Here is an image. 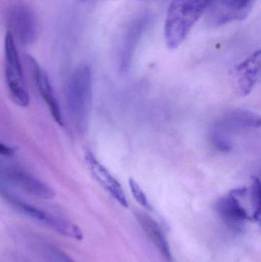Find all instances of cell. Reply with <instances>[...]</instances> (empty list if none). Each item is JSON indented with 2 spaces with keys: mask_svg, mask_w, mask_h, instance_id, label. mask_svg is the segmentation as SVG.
<instances>
[{
  "mask_svg": "<svg viewBox=\"0 0 261 262\" xmlns=\"http://www.w3.org/2000/svg\"><path fill=\"white\" fill-rule=\"evenodd\" d=\"M86 160L90 166V171L97 181L109 192L119 204L124 207H128V201L124 193L121 183L101 164L90 152L86 154Z\"/></svg>",
  "mask_w": 261,
  "mask_h": 262,
  "instance_id": "11",
  "label": "cell"
},
{
  "mask_svg": "<svg viewBox=\"0 0 261 262\" xmlns=\"http://www.w3.org/2000/svg\"><path fill=\"white\" fill-rule=\"evenodd\" d=\"M138 222L141 225L147 236L149 237L155 247L159 251L162 258L167 262H173V254L170 244L162 228L150 215L144 213L136 214Z\"/></svg>",
  "mask_w": 261,
  "mask_h": 262,
  "instance_id": "12",
  "label": "cell"
},
{
  "mask_svg": "<svg viewBox=\"0 0 261 262\" xmlns=\"http://www.w3.org/2000/svg\"><path fill=\"white\" fill-rule=\"evenodd\" d=\"M93 81L90 68L79 66L70 75L65 89L66 105L76 130L85 132L90 121Z\"/></svg>",
  "mask_w": 261,
  "mask_h": 262,
  "instance_id": "1",
  "label": "cell"
},
{
  "mask_svg": "<svg viewBox=\"0 0 261 262\" xmlns=\"http://www.w3.org/2000/svg\"><path fill=\"white\" fill-rule=\"evenodd\" d=\"M256 0H211L207 9L206 21L217 27L245 19L254 7Z\"/></svg>",
  "mask_w": 261,
  "mask_h": 262,
  "instance_id": "8",
  "label": "cell"
},
{
  "mask_svg": "<svg viewBox=\"0 0 261 262\" xmlns=\"http://www.w3.org/2000/svg\"><path fill=\"white\" fill-rule=\"evenodd\" d=\"M247 194L246 188H239L221 198L216 204V210L221 218L235 230L242 229L247 222L253 221L252 213L245 203Z\"/></svg>",
  "mask_w": 261,
  "mask_h": 262,
  "instance_id": "7",
  "label": "cell"
},
{
  "mask_svg": "<svg viewBox=\"0 0 261 262\" xmlns=\"http://www.w3.org/2000/svg\"><path fill=\"white\" fill-rule=\"evenodd\" d=\"M4 73L6 87L12 101L19 107L29 105L30 98L22 66L13 36L7 32L4 41Z\"/></svg>",
  "mask_w": 261,
  "mask_h": 262,
  "instance_id": "4",
  "label": "cell"
},
{
  "mask_svg": "<svg viewBox=\"0 0 261 262\" xmlns=\"http://www.w3.org/2000/svg\"><path fill=\"white\" fill-rule=\"evenodd\" d=\"M250 200H251L254 222H260V183L259 179L256 177H253Z\"/></svg>",
  "mask_w": 261,
  "mask_h": 262,
  "instance_id": "15",
  "label": "cell"
},
{
  "mask_svg": "<svg viewBox=\"0 0 261 262\" xmlns=\"http://www.w3.org/2000/svg\"><path fill=\"white\" fill-rule=\"evenodd\" d=\"M260 126V117L254 112L248 110L230 112L213 126L211 143L220 150H231L234 135L244 130L258 128Z\"/></svg>",
  "mask_w": 261,
  "mask_h": 262,
  "instance_id": "3",
  "label": "cell"
},
{
  "mask_svg": "<svg viewBox=\"0 0 261 262\" xmlns=\"http://www.w3.org/2000/svg\"><path fill=\"white\" fill-rule=\"evenodd\" d=\"M82 2H90V1H108V0H81ZM109 1H113V0H109ZM135 1H146V0H135Z\"/></svg>",
  "mask_w": 261,
  "mask_h": 262,
  "instance_id": "18",
  "label": "cell"
},
{
  "mask_svg": "<svg viewBox=\"0 0 261 262\" xmlns=\"http://www.w3.org/2000/svg\"><path fill=\"white\" fill-rule=\"evenodd\" d=\"M15 188L41 200H52L55 190L22 168L0 161V188Z\"/></svg>",
  "mask_w": 261,
  "mask_h": 262,
  "instance_id": "5",
  "label": "cell"
},
{
  "mask_svg": "<svg viewBox=\"0 0 261 262\" xmlns=\"http://www.w3.org/2000/svg\"><path fill=\"white\" fill-rule=\"evenodd\" d=\"M211 0H173L165 21V44L176 49L182 44L198 20L206 12Z\"/></svg>",
  "mask_w": 261,
  "mask_h": 262,
  "instance_id": "2",
  "label": "cell"
},
{
  "mask_svg": "<svg viewBox=\"0 0 261 262\" xmlns=\"http://www.w3.org/2000/svg\"><path fill=\"white\" fill-rule=\"evenodd\" d=\"M44 223L51 229L64 236L77 240H81L83 238L82 232L80 228L68 220L49 213Z\"/></svg>",
  "mask_w": 261,
  "mask_h": 262,
  "instance_id": "14",
  "label": "cell"
},
{
  "mask_svg": "<svg viewBox=\"0 0 261 262\" xmlns=\"http://www.w3.org/2000/svg\"><path fill=\"white\" fill-rule=\"evenodd\" d=\"M129 186H130V190H131L136 202L143 207L147 209H151V206H150L145 192H144L140 186L133 178H130L129 180Z\"/></svg>",
  "mask_w": 261,
  "mask_h": 262,
  "instance_id": "16",
  "label": "cell"
},
{
  "mask_svg": "<svg viewBox=\"0 0 261 262\" xmlns=\"http://www.w3.org/2000/svg\"><path fill=\"white\" fill-rule=\"evenodd\" d=\"M26 62H27L29 72L33 78L34 83L39 92L40 96L45 102L54 121L58 125L63 126L64 121H63V118L61 116L59 104H58V100L55 96L49 76L33 57L28 55L26 57Z\"/></svg>",
  "mask_w": 261,
  "mask_h": 262,
  "instance_id": "9",
  "label": "cell"
},
{
  "mask_svg": "<svg viewBox=\"0 0 261 262\" xmlns=\"http://www.w3.org/2000/svg\"><path fill=\"white\" fill-rule=\"evenodd\" d=\"M260 50L254 52L251 56L234 67L232 75L237 90L241 95L247 96L254 90L260 78Z\"/></svg>",
  "mask_w": 261,
  "mask_h": 262,
  "instance_id": "10",
  "label": "cell"
},
{
  "mask_svg": "<svg viewBox=\"0 0 261 262\" xmlns=\"http://www.w3.org/2000/svg\"><path fill=\"white\" fill-rule=\"evenodd\" d=\"M9 33L21 44L30 45L37 38V20L32 8L21 0L10 3L7 9Z\"/></svg>",
  "mask_w": 261,
  "mask_h": 262,
  "instance_id": "6",
  "label": "cell"
},
{
  "mask_svg": "<svg viewBox=\"0 0 261 262\" xmlns=\"http://www.w3.org/2000/svg\"><path fill=\"white\" fill-rule=\"evenodd\" d=\"M147 16H143L138 19L132 26L126 36L120 58V70L122 73H125L130 68L135 48L147 25Z\"/></svg>",
  "mask_w": 261,
  "mask_h": 262,
  "instance_id": "13",
  "label": "cell"
},
{
  "mask_svg": "<svg viewBox=\"0 0 261 262\" xmlns=\"http://www.w3.org/2000/svg\"><path fill=\"white\" fill-rule=\"evenodd\" d=\"M13 152L14 150L12 147L0 142V155L8 157V156L12 155Z\"/></svg>",
  "mask_w": 261,
  "mask_h": 262,
  "instance_id": "17",
  "label": "cell"
}]
</instances>
